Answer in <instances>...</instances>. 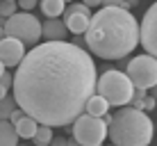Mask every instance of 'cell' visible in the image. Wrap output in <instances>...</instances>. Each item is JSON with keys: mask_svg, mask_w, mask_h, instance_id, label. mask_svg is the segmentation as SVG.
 <instances>
[{"mask_svg": "<svg viewBox=\"0 0 157 146\" xmlns=\"http://www.w3.org/2000/svg\"><path fill=\"white\" fill-rule=\"evenodd\" d=\"M66 25L62 23V21H46V23H41V37L46 41H66Z\"/></svg>", "mask_w": 157, "mask_h": 146, "instance_id": "11", "label": "cell"}, {"mask_svg": "<svg viewBox=\"0 0 157 146\" xmlns=\"http://www.w3.org/2000/svg\"><path fill=\"white\" fill-rule=\"evenodd\" d=\"M16 9H18V5H16L14 0H2V2H0V18L7 21L9 16L16 14Z\"/></svg>", "mask_w": 157, "mask_h": 146, "instance_id": "18", "label": "cell"}, {"mask_svg": "<svg viewBox=\"0 0 157 146\" xmlns=\"http://www.w3.org/2000/svg\"><path fill=\"white\" fill-rule=\"evenodd\" d=\"M36 128H39V123L25 114V116L14 126V130H16V135H18L21 139H32V137H34V132H36Z\"/></svg>", "mask_w": 157, "mask_h": 146, "instance_id": "14", "label": "cell"}, {"mask_svg": "<svg viewBox=\"0 0 157 146\" xmlns=\"http://www.w3.org/2000/svg\"><path fill=\"white\" fill-rule=\"evenodd\" d=\"M32 142H34L36 146H50V142H52V128L39 126L36 132H34V137H32Z\"/></svg>", "mask_w": 157, "mask_h": 146, "instance_id": "16", "label": "cell"}, {"mask_svg": "<svg viewBox=\"0 0 157 146\" xmlns=\"http://www.w3.org/2000/svg\"><path fill=\"white\" fill-rule=\"evenodd\" d=\"M0 146H18V135L9 121L0 119Z\"/></svg>", "mask_w": 157, "mask_h": 146, "instance_id": "15", "label": "cell"}, {"mask_svg": "<svg viewBox=\"0 0 157 146\" xmlns=\"http://www.w3.org/2000/svg\"><path fill=\"white\" fill-rule=\"evenodd\" d=\"M39 7H41L43 16H48V21H57V16H64V12H66L64 0H43Z\"/></svg>", "mask_w": 157, "mask_h": 146, "instance_id": "13", "label": "cell"}, {"mask_svg": "<svg viewBox=\"0 0 157 146\" xmlns=\"http://www.w3.org/2000/svg\"><path fill=\"white\" fill-rule=\"evenodd\" d=\"M96 69L84 48L68 41H43L25 53L14 73V101L39 126L66 128L84 114L96 94Z\"/></svg>", "mask_w": 157, "mask_h": 146, "instance_id": "1", "label": "cell"}, {"mask_svg": "<svg viewBox=\"0 0 157 146\" xmlns=\"http://www.w3.org/2000/svg\"><path fill=\"white\" fill-rule=\"evenodd\" d=\"M109 146H112V144H109Z\"/></svg>", "mask_w": 157, "mask_h": 146, "instance_id": "31", "label": "cell"}, {"mask_svg": "<svg viewBox=\"0 0 157 146\" xmlns=\"http://www.w3.org/2000/svg\"><path fill=\"white\" fill-rule=\"evenodd\" d=\"M7 96H9V89H5L2 85H0V101H2V98H7Z\"/></svg>", "mask_w": 157, "mask_h": 146, "instance_id": "23", "label": "cell"}, {"mask_svg": "<svg viewBox=\"0 0 157 146\" xmlns=\"http://www.w3.org/2000/svg\"><path fill=\"white\" fill-rule=\"evenodd\" d=\"M107 135L112 146H148L155 135V123L146 112L121 107L116 114H112Z\"/></svg>", "mask_w": 157, "mask_h": 146, "instance_id": "3", "label": "cell"}, {"mask_svg": "<svg viewBox=\"0 0 157 146\" xmlns=\"http://www.w3.org/2000/svg\"><path fill=\"white\" fill-rule=\"evenodd\" d=\"M50 146H68V139L66 137H52Z\"/></svg>", "mask_w": 157, "mask_h": 146, "instance_id": "22", "label": "cell"}, {"mask_svg": "<svg viewBox=\"0 0 157 146\" xmlns=\"http://www.w3.org/2000/svg\"><path fill=\"white\" fill-rule=\"evenodd\" d=\"M23 116H25V112H23V110H18V107H16V110L12 112V114H9V119H7V121L12 123V126H16V123H18V121H21V119H23Z\"/></svg>", "mask_w": 157, "mask_h": 146, "instance_id": "20", "label": "cell"}, {"mask_svg": "<svg viewBox=\"0 0 157 146\" xmlns=\"http://www.w3.org/2000/svg\"><path fill=\"white\" fill-rule=\"evenodd\" d=\"M105 137H107V126L100 119L80 114L73 121V139L80 146H102Z\"/></svg>", "mask_w": 157, "mask_h": 146, "instance_id": "7", "label": "cell"}, {"mask_svg": "<svg viewBox=\"0 0 157 146\" xmlns=\"http://www.w3.org/2000/svg\"><path fill=\"white\" fill-rule=\"evenodd\" d=\"M18 146H25V144H18Z\"/></svg>", "mask_w": 157, "mask_h": 146, "instance_id": "29", "label": "cell"}, {"mask_svg": "<svg viewBox=\"0 0 157 146\" xmlns=\"http://www.w3.org/2000/svg\"><path fill=\"white\" fill-rule=\"evenodd\" d=\"M128 80L132 82L134 89H153L157 85V59H153L150 55H137L128 62L125 69Z\"/></svg>", "mask_w": 157, "mask_h": 146, "instance_id": "6", "label": "cell"}, {"mask_svg": "<svg viewBox=\"0 0 157 146\" xmlns=\"http://www.w3.org/2000/svg\"><path fill=\"white\" fill-rule=\"evenodd\" d=\"M96 91L107 105H130L134 96V87L128 80V75L118 69H107L96 80Z\"/></svg>", "mask_w": 157, "mask_h": 146, "instance_id": "4", "label": "cell"}, {"mask_svg": "<svg viewBox=\"0 0 157 146\" xmlns=\"http://www.w3.org/2000/svg\"><path fill=\"white\" fill-rule=\"evenodd\" d=\"M23 57H25V46L21 44V41L9 39V37L0 39V64H2L5 69L7 66H18V64L23 62Z\"/></svg>", "mask_w": 157, "mask_h": 146, "instance_id": "10", "label": "cell"}, {"mask_svg": "<svg viewBox=\"0 0 157 146\" xmlns=\"http://www.w3.org/2000/svg\"><path fill=\"white\" fill-rule=\"evenodd\" d=\"M91 21V12L84 7V5H66V12H64V21L62 23L66 25L68 32L73 34H84L86 28H89Z\"/></svg>", "mask_w": 157, "mask_h": 146, "instance_id": "9", "label": "cell"}, {"mask_svg": "<svg viewBox=\"0 0 157 146\" xmlns=\"http://www.w3.org/2000/svg\"><path fill=\"white\" fill-rule=\"evenodd\" d=\"M139 44L146 48V55L157 59V2H153L144 14L139 25Z\"/></svg>", "mask_w": 157, "mask_h": 146, "instance_id": "8", "label": "cell"}, {"mask_svg": "<svg viewBox=\"0 0 157 146\" xmlns=\"http://www.w3.org/2000/svg\"><path fill=\"white\" fill-rule=\"evenodd\" d=\"M0 85H2L5 89H12V85H14V75L9 73V71H5L2 75H0Z\"/></svg>", "mask_w": 157, "mask_h": 146, "instance_id": "19", "label": "cell"}, {"mask_svg": "<svg viewBox=\"0 0 157 146\" xmlns=\"http://www.w3.org/2000/svg\"><path fill=\"white\" fill-rule=\"evenodd\" d=\"M16 110V101H14V96H7V98H2L0 101V119L2 121H7L9 114Z\"/></svg>", "mask_w": 157, "mask_h": 146, "instance_id": "17", "label": "cell"}, {"mask_svg": "<svg viewBox=\"0 0 157 146\" xmlns=\"http://www.w3.org/2000/svg\"><path fill=\"white\" fill-rule=\"evenodd\" d=\"M0 23H2V18H0Z\"/></svg>", "mask_w": 157, "mask_h": 146, "instance_id": "30", "label": "cell"}, {"mask_svg": "<svg viewBox=\"0 0 157 146\" xmlns=\"http://www.w3.org/2000/svg\"><path fill=\"white\" fill-rule=\"evenodd\" d=\"M107 112H109V105H107L98 94H94L89 101H86V105H84V114H89V116H94V119L105 116Z\"/></svg>", "mask_w": 157, "mask_h": 146, "instance_id": "12", "label": "cell"}, {"mask_svg": "<svg viewBox=\"0 0 157 146\" xmlns=\"http://www.w3.org/2000/svg\"><path fill=\"white\" fill-rule=\"evenodd\" d=\"M155 132H157V123H155Z\"/></svg>", "mask_w": 157, "mask_h": 146, "instance_id": "28", "label": "cell"}, {"mask_svg": "<svg viewBox=\"0 0 157 146\" xmlns=\"http://www.w3.org/2000/svg\"><path fill=\"white\" fill-rule=\"evenodd\" d=\"M148 96H150V98H155V101H157V85H155L153 89H150V94H148Z\"/></svg>", "mask_w": 157, "mask_h": 146, "instance_id": "24", "label": "cell"}, {"mask_svg": "<svg viewBox=\"0 0 157 146\" xmlns=\"http://www.w3.org/2000/svg\"><path fill=\"white\" fill-rule=\"evenodd\" d=\"M0 39H5V30H2V25H0Z\"/></svg>", "mask_w": 157, "mask_h": 146, "instance_id": "26", "label": "cell"}, {"mask_svg": "<svg viewBox=\"0 0 157 146\" xmlns=\"http://www.w3.org/2000/svg\"><path fill=\"white\" fill-rule=\"evenodd\" d=\"M5 37L21 41L23 46H39L41 39V23L34 14L28 12H16L14 16H9L2 23Z\"/></svg>", "mask_w": 157, "mask_h": 146, "instance_id": "5", "label": "cell"}, {"mask_svg": "<svg viewBox=\"0 0 157 146\" xmlns=\"http://www.w3.org/2000/svg\"><path fill=\"white\" fill-rule=\"evenodd\" d=\"M84 46L100 59H125L139 46V23L125 9L102 5L91 16L84 32Z\"/></svg>", "mask_w": 157, "mask_h": 146, "instance_id": "2", "label": "cell"}, {"mask_svg": "<svg viewBox=\"0 0 157 146\" xmlns=\"http://www.w3.org/2000/svg\"><path fill=\"white\" fill-rule=\"evenodd\" d=\"M68 146H80V144H78V142H75V139L71 137V139H68Z\"/></svg>", "mask_w": 157, "mask_h": 146, "instance_id": "25", "label": "cell"}, {"mask_svg": "<svg viewBox=\"0 0 157 146\" xmlns=\"http://www.w3.org/2000/svg\"><path fill=\"white\" fill-rule=\"evenodd\" d=\"M5 73V66H2V64H0V75H2Z\"/></svg>", "mask_w": 157, "mask_h": 146, "instance_id": "27", "label": "cell"}, {"mask_svg": "<svg viewBox=\"0 0 157 146\" xmlns=\"http://www.w3.org/2000/svg\"><path fill=\"white\" fill-rule=\"evenodd\" d=\"M18 7L23 9V12H28V14H30V9H34V7H36V2H34V0H21Z\"/></svg>", "mask_w": 157, "mask_h": 146, "instance_id": "21", "label": "cell"}]
</instances>
